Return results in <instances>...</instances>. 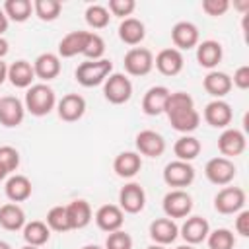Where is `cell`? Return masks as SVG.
<instances>
[{"label": "cell", "mask_w": 249, "mask_h": 249, "mask_svg": "<svg viewBox=\"0 0 249 249\" xmlns=\"http://www.w3.org/2000/svg\"><path fill=\"white\" fill-rule=\"evenodd\" d=\"M245 206V191L241 187H224L214 196V208L220 214H237Z\"/></svg>", "instance_id": "ba28073f"}, {"label": "cell", "mask_w": 249, "mask_h": 249, "mask_svg": "<svg viewBox=\"0 0 249 249\" xmlns=\"http://www.w3.org/2000/svg\"><path fill=\"white\" fill-rule=\"evenodd\" d=\"M200 148H202V146H200L198 138H195V136H191V134H183V136H179V138L175 140V144H173V154L177 156V160L191 163L195 158H198Z\"/></svg>", "instance_id": "1f68e13d"}, {"label": "cell", "mask_w": 249, "mask_h": 249, "mask_svg": "<svg viewBox=\"0 0 249 249\" xmlns=\"http://www.w3.org/2000/svg\"><path fill=\"white\" fill-rule=\"evenodd\" d=\"M111 72H113V62L109 58H101V60H84L76 68L74 76L80 86L95 88V86L103 84Z\"/></svg>", "instance_id": "7a4b0ae2"}, {"label": "cell", "mask_w": 249, "mask_h": 249, "mask_svg": "<svg viewBox=\"0 0 249 249\" xmlns=\"http://www.w3.org/2000/svg\"><path fill=\"white\" fill-rule=\"evenodd\" d=\"M144 37H146V27H144V23L140 19L126 18V19L121 21V25H119V39L124 45H130V47L140 45L144 41Z\"/></svg>", "instance_id": "f546056e"}, {"label": "cell", "mask_w": 249, "mask_h": 249, "mask_svg": "<svg viewBox=\"0 0 249 249\" xmlns=\"http://www.w3.org/2000/svg\"><path fill=\"white\" fill-rule=\"evenodd\" d=\"M175 249H195V247H193V245H187V243H185V245H179V247H175Z\"/></svg>", "instance_id": "9f6ffc18"}, {"label": "cell", "mask_w": 249, "mask_h": 249, "mask_svg": "<svg viewBox=\"0 0 249 249\" xmlns=\"http://www.w3.org/2000/svg\"><path fill=\"white\" fill-rule=\"evenodd\" d=\"M49 230L53 231H70V224H68V214H66V206H53L47 212V222Z\"/></svg>", "instance_id": "74e56055"}, {"label": "cell", "mask_w": 249, "mask_h": 249, "mask_svg": "<svg viewBox=\"0 0 249 249\" xmlns=\"http://www.w3.org/2000/svg\"><path fill=\"white\" fill-rule=\"evenodd\" d=\"M33 72H35V78L43 82L54 80L60 74V56L54 53H41L33 60Z\"/></svg>", "instance_id": "603a6c76"}, {"label": "cell", "mask_w": 249, "mask_h": 249, "mask_svg": "<svg viewBox=\"0 0 249 249\" xmlns=\"http://www.w3.org/2000/svg\"><path fill=\"white\" fill-rule=\"evenodd\" d=\"M103 95L109 103L123 105L132 97V82L121 72H111L103 82Z\"/></svg>", "instance_id": "3957f363"}, {"label": "cell", "mask_w": 249, "mask_h": 249, "mask_svg": "<svg viewBox=\"0 0 249 249\" xmlns=\"http://www.w3.org/2000/svg\"><path fill=\"white\" fill-rule=\"evenodd\" d=\"M148 233H150V239L156 243V245H169L173 243L177 237H179V226L175 224V220L171 218H156L150 228H148Z\"/></svg>", "instance_id": "5bb4252c"}, {"label": "cell", "mask_w": 249, "mask_h": 249, "mask_svg": "<svg viewBox=\"0 0 249 249\" xmlns=\"http://www.w3.org/2000/svg\"><path fill=\"white\" fill-rule=\"evenodd\" d=\"M23 226H25V212L19 204L8 202L0 206V228L8 231H18L23 230Z\"/></svg>", "instance_id": "f1b7e54d"}, {"label": "cell", "mask_w": 249, "mask_h": 249, "mask_svg": "<svg viewBox=\"0 0 249 249\" xmlns=\"http://www.w3.org/2000/svg\"><path fill=\"white\" fill-rule=\"evenodd\" d=\"M8 49H10L8 41H6L4 37H0V60H2V56H6V54H8Z\"/></svg>", "instance_id": "681fc988"}, {"label": "cell", "mask_w": 249, "mask_h": 249, "mask_svg": "<svg viewBox=\"0 0 249 249\" xmlns=\"http://www.w3.org/2000/svg\"><path fill=\"white\" fill-rule=\"evenodd\" d=\"M105 249H132V237L130 233L123 231V230H117V231H111L105 239Z\"/></svg>", "instance_id": "60d3db41"}, {"label": "cell", "mask_w": 249, "mask_h": 249, "mask_svg": "<svg viewBox=\"0 0 249 249\" xmlns=\"http://www.w3.org/2000/svg\"><path fill=\"white\" fill-rule=\"evenodd\" d=\"M245 146H247V140H245V134L237 128H224V132L218 136V150L224 158H235V156H241L245 152Z\"/></svg>", "instance_id": "4fadbf2b"}, {"label": "cell", "mask_w": 249, "mask_h": 249, "mask_svg": "<svg viewBox=\"0 0 249 249\" xmlns=\"http://www.w3.org/2000/svg\"><path fill=\"white\" fill-rule=\"evenodd\" d=\"M66 214L70 230H82L91 222V206L84 198H76L70 204H66Z\"/></svg>", "instance_id": "4316f807"}, {"label": "cell", "mask_w": 249, "mask_h": 249, "mask_svg": "<svg viewBox=\"0 0 249 249\" xmlns=\"http://www.w3.org/2000/svg\"><path fill=\"white\" fill-rule=\"evenodd\" d=\"M51 237V230L45 222L41 220H31V222H25L23 226V239L27 245H33V247H43Z\"/></svg>", "instance_id": "d6a6232c"}, {"label": "cell", "mask_w": 249, "mask_h": 249, "mask_svg": "<svg viewBox=\"0 0 249 249\" xmlns=\"http://www.w3.org/2000/svg\"><path fill=\"white\" fill-rule=\"evenodd\" d=\"M134 8H136L134 0H109V6H107L111 16H117L123 19H126L134 12Z\"/></svg>", "instance_id": "b9f144b4"}, {"label": "cell", "mask_w": 249, "mask_h": 249, "mask_svg": "<svg viewBox=\"0 0 249 249\" xmlns=\"http://www.w3.org/2000/svg\"><path fill=\"white\" fill-rule=\"evenodd\" d=\"M235 231L241 237H249V210H239L235 218Z\"/></svg>", "instance_id": "bcb514c9"}, {"label": "cell", "mask_w": 249, "mask_h": 249, "mask_svg": "<svg viewBox=\"0 0 249 249\" xmlns=\"http://www.w3.org/2000/svg\"><path fill=\"white\" fill-rule=\"evenodd\" d=\"M21 249H41V247H33V245H23Z\"/></svg>", "instance_id": "6f0895ef"}, {"label": "cell", "mask_w": 249, "mask_h": 249, "mask_svg": "<svg viewBox=\"0 0 249 249\" xmlns=\"http://www.w3.org/2000/svg\"><path fill=\"white\" fill-rule=\"evenodd\" d=\"M124 72L130 76H146L154 68V54L150 49L144 47H132L124 58H123Z\"/></svg>", "instance_id": "8992f818"}, {"label": "cell", "mask_w": 249, "mask_h": 249, "mask_svg": "<svg viewBox=\"0 0 249 249\" xmlns=\"http://www.w3.org/2000/svg\"><path fill=\"white\" fill-rule=\"evenodd\" d=\"M23 117H25V107L18 97L14 95L0 97V124L2 126L6 128L19 126L23 123Z\"/></svg>", "instance_id": "9a60e30c"}, {"label": "cell", "mask_w": 249, "mask_h": 249, "mask_svg": "<svg viewBox=\"0 0 249 249\" xmlns=\"http://www.w3.org/2000/svg\"><path fill=\"white\" fill-rule=\"evenodd\" d=\"M8 80L14 88L19 89H27L29 86H33L35 80V72H33V64L27 60H16L8 66Z\"/></svg>", "instance_id": "d4e9b609"}, {"label": "cell", "mask_w": 249, "mask_h": 249, "mask_svg": "<svg viewBox=\"0 0 249 249\" xmlns=\"http://www.w3.org/2000/svg\"><path fill=\"white\" fill-rule=\"evenodd\" d=\"M88 60H101L105 54V41L97 33H89V39L86 43V49L82 53Z\"/></svg>", "instance_id": "ab89813d"}, {"label": "cell", "mask_w": 249, "mask_h": 249, "mask_svg": "<svg viewBox=\"0 0 249 249\" xmlns=\"http://www.w3.org/2000/svg\"><path fill=\"white\" fill-rule=\"evenodd\" d=\"M154 66L158 68L160 74L163 76H177L183 66H185V58H183V53L177 51L175 47H167V49H161L156 58H154Z\"/></svg>", "instance_id": "7c38bea8"}, {"label": "cell", "mask_w": 249, "mask_h": 249, "mask_svg": "<svg viewBox=\"0 0 249 249\" xmlns=\"http://www.w3.org/2000/svg\"><path fill=\"white\" fill-rule=\"evenodd\" d=\"M206 243H208L210 249H233L235 237L228 228H218V230L208 233Z\"/></svg>", "instance_id": "f35d334b"}, {"label": "cell", "mask_w": 249, "mask_h": 249, "mask_svg": "<svg viewBox=\"0 0 249 249\" xmlns=\"http://www.w3.org/2000/svg\"><path fill=\"white\" fill-rule=\"evenodd\" d=\"M202 88L214 99H222L231 91V76L220 70H210L202 80Z\"/></svg>", "instance_id": "44dd1931"}, {"label": "cell", "mask_w": 249, "mask_h": 249, "mask_svg": "<svg viewBox=\"0 0 249 249\" xmlns=\"http://www.w3.org/2000/svg\"><path fill=\"white\" fill-rule=\"evenodd\" d=\"M89 33L91 31H70L68 35H64L58 43V56L62 58H72L76 54H82L84 49H86V43L89 39Z\"/></svg>", "instance_id": "7402d4cb"}, {"label": "cell", "mask_w": 249, "mask_h": 249, "mask_svg": "<svg viewBox=\"0 0 249 249\" xmlns=\"http://www.w3.org/2000/svg\"><path fill=\"white\" fill-rule=\"evenodd\" d=\"M8 25H10V19L6 18V14H4V10L0 8V37L8 31Z\"/></svg>", "instance_id": "7dc6e473"}, {"label": "cell", "mask_w": 249, "mask_h": 249, "mask_svg": "<svg viewBox=\"0 0 249 249\" xmlns=\"http://www.w3.org/2000/svg\"><path fill=\"white\" fill-rule=\"evenodd\" d=\"M56 113L66 123H76L86 113V99L80 93H66L56 103Z\"/></svg>", "instance_id": "d6986e66"}, {"label": "cell", "mask_w": 249, "mask_h": 249, "mask_svg": "<svg viewBox=\"0 0 249 249\" xmlns=\"http://www.w3.org/2000/svg\"><path fill=\"white\" fill-rule=\"evenodd\" d=\"M134 144H136V152L140 156H148V158H160L163 152H165V140L160 132L156 130H140L134 138Z\"/></svg>", "instance_id": "8fae6325"}, {"label": "cell", "mask_w": 249, "mask_h": 249, "mask_svg": "<svg viewBox=\"0 0 249 249\" xmlns=\"http://www.w3.org/2000/svg\"><path fill=\"white\" fill-rule=\"evenodd\" d=\"M228 10H230V2L228 0H202V12L212 16V18L224 16Z\"/></svg>", "instance_id": "ee69618b"}, {"label": "cell", "mask_w": 249, "mask_h": 249, "mask_svg": "<svg viewBox=\"0 0 249 249\" xmlns=\"http://www.w3.org/2000/svg\"><path fill=\"white\" fill-rule=\"evenodd\" d=\"M163 181L167 187H173V189L189 187L195 181V167L189 161H181V160L169 161L163 167Z\"/></svg>", "instance_id": "52a82bcc"}, {"label": "cell", "mask_w": 249, "mask_h": 249, "mask_svg": "<svg viewBox=\"0 0 249 249\" xmlns=\"http://www.w3.org/2000/svg\"><path fill=\"white\" fill-rule=\"evenodd\" d=\"M233 119L231 105L224 99H214L204 107V121L214 128H228Z\"/></svg>", "instance_id": "2e32d148"}, {"label": "cell", "mask_w": 249, "mask_h": 249, "mask_svg": "<svg viewBox=\"0 0 249 249\" xmlns=\"http://www.w3.org/2000/svg\"><path fill=\"white\" fill-rule=\"evenodd\" d=\"M233 8H237L239 12H249V0H243V2H233Z\"/></svg>", "instance_id": "f907efd6"}, {"label": "cell", "mask_w": 249, "mask_h": 249, "mask_svg": "<svg viewBox=\"0 0 249 249\" xmlns=\"http://www.w3.org/2000/svg\"><path fill=\"white\" fill-rule=\"evenodd\" d=\"M0 249H12V247H10V243H6V241L0 239Z\"/></svg>", "instance_id": "f5cc1de1"}, {"label": "cell", "mask_w": 249, "mask_h": 249, "mask_svg": "<svg viewBox=\"0 0 249 249\" xmlns=\"http://www.w3.org/2000/svg\"><path fill=\"white\" fill-rule=\"evenodd\" d=\"M198 27L193 21H177L171 29V41L177 51H189L198 45Z\"/></svg>", "instance_id": "ac0fdd59"}, {"label": "cell", "mask_w": 249, "mask_h": 249, "mask_svg": "<svg viewBox=\"0 0 249 249\" xmlns=\"http://www.w3.org/2000/svg\"><path fill=\"white\" fill-rule=\"evenodd\" d=\"M6 177H8V171H6V167L0 163V181H4Z\"/></svg>", "instance_id": "816d5d0a"}, {"label": "cell", "mask_w": 249, "mask_h": 249, "mask_svg": "<svg viewBox=\"0 0 249 249\" xmlns=\"http://www.w3.org/2000/svg\"><path fill=\"white\" fill-rule=\"evenodd\" d=\"M62 12V4L58 0H35L33 2V14L41 21H54Z\"/></svg>", "instance_id": "d590c367"}, {"label": "cell", "mask_w": 249, "mask_h": 249, "mask_svg": "<svg viewBox=\"0 0 249 249\" xmlns=\"http://www.w3.org/2000/svg\"><path fill=\"white\" fill-rule=\"evenodd\" d=\"M169 93H171V91H169L165 86H152V88L144 93V97H142V111H144L148 117H158V115H161Z\"/></svg>", "instance_id": "cb8c5ba5"}, {"label": "cell", "mask_w": 249, "mask_h": 249, "mask_svg": "<svg viewBox=\"0 0 249 249\" xmlns=\"http://www.w3.org/2000/svg\"><path fill=\"white\" fill-rule=\"evenodd\" d=\"M8 80V64L4 60H0V86Z\"/></svg>", "instance_id": "c3c4849f"}, {"label": "cell", "mask_w": 249, "mask_h": 249, "mask_svg": "<svg viewBox=\"0 0 249 249\" xmlns=\"http://www.w3.org/2000/svg\"><path fill=\"white\" fill-rule=\"evenodd\" d=\"M146 206V193L140 183H126L119 191V208L126 214H138Z\"/></svg>", "instance_id": "9c48e42d"}, {"label": "cell", "mask_w": 249, "mask_h": 249, "mask_svg": "<svg viewBox=\"0 0 249 249\" xmlns=\"http://www.w3.org/2000/svg\"><path fill=\"white\" fill-rule=\"evenodd\" d=\"M4 191H6V196H8L12 202L18 204V202H23V200H27V198L31 196L33 187H31V181H29L25 175L16 173V175H12V177L6 179Z\"/></svg>", "instance_id": "83f0119b"}, {"label": "cell", "mask_w": 249, "mask_h": 249, "mask_svg": "<svg viewBox=\"0 0 249 249\" xmlns=\"http://www.w3.org/2000/svg\"><path fill=\"white\" fill-rule=\"evenodd\" d=\"M0 163L6 167L8 173L16 171L19 165V152L12 146H0Z\"/></svg>", "instance_id": "7bdbcfd3"}, {"label": "cell", "mask_w": 249, "mask_h": 249, "mask_svg": "<svg viewBox=\"0 0 249 249\" xmlns=\"http://www.w3.org/2000/svg\"><path fill=\"white\" fill-rule=\"evenodd\" d=\"M56 105L54 89L47 84H33L27 88L25 93V111H29L33 117H45L49 115Z\"/></svg>", "instance_id": "6da1fadb"}, {"label": "cell", "mask_w": 249, "mask_h": 249, "mask_svg": "<svg viewBox=\"0 0 249 249\" xmlns=\"http://www.w3.org/2000/svg\"><path fill=\"white\" fill-rule=\"evenodd\" d=\"M2 10H4L8 19H12L16 23H23V21H27L31 18L33 2L31 0H6Z\"/></svg>", "instance_id": "836d02e7"}, {"label": "cell", "mask_w": 249, "mask_h": 249, "mask_svg": "<svg viewBox=\"0 0 249 249\" xmlns=\"http://www.w3.org/2000/svg\"><path fill=\"white\" fill-rule=\"evenodd\" d=\"M210 233V224L202 216H187L183 226L179 228V235L185 239L187 245H196L206 241Z\"/></svg>", "instance_id": "30bf717a"}, {"label": "cell", "mask_w": 249, "mask_h": 249, "mask_svg": "<svg viewBox=\"0 0 249 249\" xmlns=\"http://www.w3.org/2000/svg\"><path fill=\"white\" fill-rule=\"evenodd\" d=\"M82 249H101V247L99 245H84Z\"/></svg>", "instance_id": "11a10c76"}, {"label": "cell", "mask_w": 249, "mask_h": 249, "mask_svg": "<svg viewBox=\"0 0 249 249\" xmlns=\"http://www.w3.org/2000/svg\"><path fill=\"white\" fill-rule=\"evenodd\" d=\"M146 249H165V247H163V245H156V243H154V245H148Z\"/></svg>", "instance_id": "db71d44e"}, {"label": "cell", "mask_w": 249, "mask_h": 249, "mask_svg": "<svg viewBox=\"0 0 249 249\" xmlns=\"http://www.w3.org/2000/svg\"><path fill=\"white\" fill-rule=\"evenodd\" d=\"M222 56H224V49L214 39H206V41H202V43L196 45V62L202 68L214 70L222 62Z\"/></svg>", "instance_id": "ffe728a7"}, {"label": "cell", "mask_w": 249, "mask_h": 249, "mask_svg": "<svg viewBox=\"0 0 249 249\" xmlns=\"http://www.w3.org/2000/svg\"><path fill=\"white\" fill-rule=\"evenodd\" d=\"M84 18H86V23H88L89 27H93V29H103V27L109 25L111 14H109V10H107L105 6H101V4H89V6L86 8Z\"/></svg>", "instance_id": "8d00e7d4"}, {"label": "cell", "mask_w": 249, "mask_h": 249, "mask_svg": "<svg viewBox=\"0 0 249 249\" xmlns=\"http://www.w3.org/2000/svg\"><path fill=\"white\" fill-rule=\"evenodd\" d=\"M235 173H237L235 163L224 156H216V158L208 160L204 165V175L212 185H220V187L230 185L233 181Z\"/></svg>", "instance_id": "277c9868"}, {"label": "cell", "mask_w": 249, "mask_h": 249, "mask_svg": "<svg viewBox=\"0 0 249 249\" xmlns=\"http://www.w3.org/2000/svg\"><path fill=\"white\" fill-rule=\"evenodd\" d=\"M163 212L167 218L175 220V218H187L193 210V196L185 191V189H171L163 200H161Z\"/></svg>", "instance_id": "5b68a950"}, {"label": "cell", "mask_w": 249, "mask_h": 249, "mask_svg": "<svg viewBox=\"0 0 249 249\" xmlns=\"http://www.w3.org/2000/svg\"><path fill=\"white\" fill-rule=\"evenodd\" d=\"M167 119L171 123V128L177 130V132H183V134H189V132L196 130L198 124H200V115L195 107L187 109V111H181V113H175V115H169Z\"/></svg>", "instance_id": "4dcf8cb0"}, {"label": "cell", "mask_w": 249, "mask_h": 249, "mask_svg": "<svg viewBox=\"0 0 249 249\" xmlns=\"http://www.w3.org/2000/svg\"><path fill=\"white\" fill-rule=\"evenodd\" d=\"M231 86H235V88H239V89H247V88H249V66H247V64L239 66V68L233 72Z\"/></svg>", "instance_id": "f6af8a7d"}, {"label": "cell", "mask_w": 249, "mask_h": 249, "mask_svg": "<svg viewBox=\"0 0 249 249\" xmlns=\"http://www.w3.org/2000/svg\"><path fill=\"white\" fill-rule=\"evenodd\" d=\"M193 107H195V99L187 91H173V93H169V97L165 101L163 113L169 117V115H175V113H181V111H187Z\"/></svg>", "instance_id": "e575fe53"}, {"label": "cell", "mask_w": 249, "mask_h": 249, "mask_svg": "<svg viewBox=\"0 0 249 249\" xmlns=\"http://www.w3.org/2000/svg\"><path fill=\"white\" fill-rule=\"evenodd\" d=\"M93 220H95V224L101 231L111 233V231H117V230L123 228L124 212L119 208V204H103V206L97 208Z\"/></svg>", "instance_id": "e0dca14e"}, {"label": "cell", "mask_w": 249, "mask_h": 249, "mask_svg": "<svg viewBox=\"0 0 249 249\" xmlns=\"http://www.w3.org/2000/svg\"><path fill=\"white\" fill-rule=\"evenodd\" d=\"M142 169V156L138 152H121L113 161V171L123 177L130 179Z\"/></svg>", "instance_id": "484cf974"}]
</instances>
